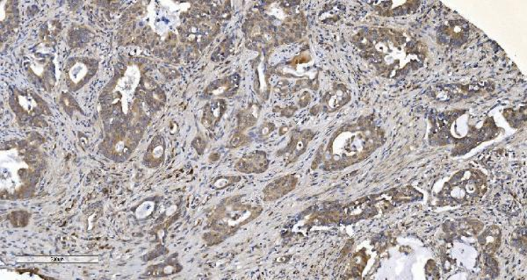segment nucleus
<instances>
[{
	"label": "nucleus",
	"mask_w": 527,
	"mask_h": 280,
	"mask_svg": "<svg viewBox=\"0 0 527 280\" xmlns=\"http://www.w3.org/2000/svg\"><path fill=\"white\" fill-rule=\"evenodd\" d=\"M261 109V105L259 102H252L246 108L239 111L237 115V132L244 133L257 124Z\"/></svg>",
	"instance_id": "17"
},
{
	"label": "nucleus",
	"mask_w": 527,
	"mask_h": 280,
	"mask_svg": "<svg viewBox=\"0 0 527 280\" xmlns=\"http://www.w3.org/2000/svg\"><path fill=\"white\" fill-rule=\"evenodd\" d=\"M250 136H246L244 133L236 132L233 134L230 140V147L237 148L251 143Z\"/></svg>",
	"instance_id": "20"
},
{
	"label": "nucleus",
	"mask_w": 527,
	"mask_h": 280,
	"mask_svg": "<svg viewBox=\"0 0 527 280\" xmlns=\"http://www.w3.org/2000/svg\"><path fill=\"white\" fill-rule=\"evenodd\" d=\"M289 131V127L287 125H283L280 127L279 129V134L280 136H283L285 133H288Z\"/></svg>",
	"instance_id": "27"
},
{
	"label": "nucleus",
	"mask_w": 527,
	"mask_h": 280,
	"mask_svg": "<svg viewBox=\"0 0 527 280\" xmlns=\"http://www.w3.org/2000/svg\"><path fill=\"white\" fill-rule=\"evenodd\" d=\"M240 87V76L233 74L215 80L205 90L204 96L208 100L230 99L236 95Z\"/></svg>",
	"instance_id": "11"
},
{
	"label": "nucleus",
	"mask_w": 527,
	"mask_h": 280,
	"mask_svg": "<svg viewBox=\"0 0 527 280\" xmlns=\"http://www.w3.org/2000/svg\"><path fill=\"white\" fill-rule=\"evenodd\" d=\"M97 69L98 62L91 58H72L66 65L65 70L69 89L76 91L81 88L96 74Z\"/></svg>",
	"instance_id": "7"
},
{
	"label": "nucleus",
	"mask_w": 527,
	"mask_h": 280,
	"mask_svg": "<svg viewBox=\"0 0 527 280\" xmlns=\"http://www.w3.org/2000/svg\"><path fill=\"white\" fill-rule=\"evenodd\" d=\"M351 99L348 88L343 83H336L333 86L332 89L322 98L320 105H318V107H319L320 111L325 112V114H332V112L338 111L344 105L348 104Z\"/></svg>",
	"instance_id": "13"
},
{
	"label": "nucleus",
	"mask_w": 527,
	"mask_h": 280,
	"mask_svg": "<svg viewBox=\"0 0 527 280\" xmlns=\"http://www.w3.org/2000/svg\"><path fill=\"white\" fill-rule=\"evenodd\" d=\"M122 70L117 71L115 78L108 83L103 93V108L106 127H109V143L113 155L127 158L138 144L144 123V101L141 89L142 74L137 62L123 64Z\"/></svg>",
	"instance_id": "1"
},
{
	"label": "nucleus",
	"mask_w": 527,
	"mask_h": 280,
	"mask_svg": "<svg viewBox=\"0 0 527 280\" xmlns=\"http://www.w3.org/2000/svg\"><path fill=\"white\" fill-rule=\"evenodd\" d=\"M228 109L227 101L223 99L212 100L205 105L203 115V125L208 130H214L221 122Z\"/></svg>",
	"instance_id": "16"
},
{
	"label": "nucleus",
	"mask_w": 527,
	"mask_h": 280,
	"mask_svg": "<svg viewBox=\"0 0 527 280\" xmlns=\"http://www.w3.org/2000/svg\"><path fill=\"white\" fill-rule=\"evenodd\" d=\"M470 35V25L466 21H449L439 28V41L446 45L461 46L466 43Z\"/></svg>",
	"instance_id": "10"
},
{
	"label": "nucleus",
	"mask_w": 527,
	"mask_h": 280,
	"mask_svg": "<svg viewBox=\"0 0 527 280\" xmlns=\"http://www.w3.org/2000/svg\"><path fill=\"white\" fill-rule=\"evenodd\" d=\"M298 185V177L294 174L277 178L264 189L263 199L265 202H276L295 190Z\"/></svg>",
	"instance_id": "14"
},
{
	"label": "nucleus",
	"mask_w": 527,
	"mask_h": 280,
	"mask_svg": "<svg viewBox=\"0 0 527 280\" xmlns=\"http://www.w3.org/2000/svg\"><path fill=\"white\" fill-rule=\"evenodd\" d=\"M311 94L309 92H303L300 96L298 105L300 108L306 107L310 103Z\"/></svg>",
	"instance_id": "26"
},
{
	"label": "nucleus",
	"mask_w": 527,
	"mask_h": 280,
	"mask_svg": "<svg viewBox=\"0 0 527 280\" xmlns=\"http://www.w3.org/2000/svg\"><path fill=\"white\" fill-rule=\"evenodd\" d=\"M269 165L270 161L266 153L256 151L242 156L236 163L235 168L237 172L244 174H261L268 170Z\"/></svg>",
	"instance_id": "15"
},
{
	"label": "nucleus",
	"mask_w": 527,
	"mask_h": 280,
	"mask_svg": "<svg viewBox=\"0 0 527 280\" xmlns=\"http://www.w3.org/2000/svg\"><path fill=\"white\" fill-rule=\"evenodd\" d=\"M382 129L369 116L340 127L322 144L314 156L313 170L336 172L363 161L383 144Z\"/></svg>",
	"instance_id": "3"
},
{
	"label": "nucleus",
	"mask_w": 527,
	"mask_h": 280,
	"mask_svg": "<svg viewBox=\"0 0 527 280\" xmlns=\"http://www.w3.org/2000/svg\"><path fill=\"white\" fill-rule=\"evenodd\" d=\"M229 54L230 43L229 41H225L218 47L217 51L213 54V60L221 61L225 59V58L228 57Z\"/></svg>",
	"instance_id": "23"
},
{
	"label": "nucleus",
	"mask_w": 527,
	"mask_h": 280,
	"mask_svg": "<svg viewBox=\"0 0 527 280\" xmlns=\"http://www.w3.org/2000/svg\"><path fill=\"white\" fill-rule=\"evenodd\" d=\"M241 180L240 177L235 176H222L215 178L214 182V187L217 190L228 187L229 185H232L237 183Z\"/></svg>",
	"instance_id": "21"
},
{
	"label": "nucleus",
	"mask_w": 527,
	"mask_h": 280,
	"mask_svg": "<svg viewBox=\"0 0 527 280\" xmlns=\"http://www.w3.org/2000/svg\"><path fill=\"white\" fill-rule=\"evenodd\" d=\"M487 180L484 174L475 168L463 169L456 173L443 185L437 196L438 204L463 205L477 201L485 194Z\"/></svg>",
	"instance_id": "6"
},
{
	"label": "nucleus",
	"mask_w": 527,
	"mask_h": 280,
	"mask_svg": "<svg viewBox=\"0 0 527 280\" xmlns=\"http://www.w3.org/2000/svg\"><path fill=\"white\" fill-rule=\"evenodd\" d=\"M42 158L35 141L9 143L1 151V192L6 199L26 198L34 191Z\"/></svg>",
	"instance_id": "4"
},
{
	"label": "nucleus",
	"mask_w": 527,
	"mask_h": 280,
	"mask_svg": "<svg viewBox=\"0 0 527 280\" xmlns=\"http://www.w3.org/2000/svg\"><path fill=\"white\" fill-rule=\"evenodd\" d=\"M243 195L223 199L208 216L203 235L208 246H217L235 235L240 229L257 220L263 207L243 202Z\"/></svg>",
	"instance_id": "5"
},
{
	"label": "nucleus",
	"mask_w": 527,
	"mask_h": 280,
	"mask_svg": "<svg viewBox=\"0 0 527 280\" xmlns=\"http://www.w3.org/2000/svg\"><path fill=\"white\" fill-rule=\"evenodd\" d=\"M299 107H294V105H290V107H287L285 108H280V107H276L273 109L274 112H280V115L281 116H284V117L290 118L293 115H294L298 111Z\"/></svg>",
	"instance_id": "24"
},
{
	"label": "nucleus",
	"mask_w": 527,
	"mask_h": 280,
	"mask_svg": "<svg viewBox=\"0 0 527 280\" xmlns=\"http://www.w3.org/2000/svg\"><path fill=\"white\" fill-rule=\"evenodd\" d=\"M353 43L361 56L384 78L398 79L415 74L426 65L428 49L411 33L390 28H365Z\"/></svg>",
	"instance_id": "2"
},
{
	"label": "nucleus",
	"mask_w": 527,
	"mask_h": 280,
	"mask_svg": "<svg viewBox=\"0 0 527 280\" xmlns=\"http://www.w3.org/2000/svg\"><path fill=\"white\" fill-rule=\"evenodd\" d=\"M166 145L162 137L157 136L149 146L146 161L151 163L152 166L160 165L163 161Z\"/></svg>",
	"instance_id": "19"
},
{
	"label": "nucleus",
	"mask_w": 527,
	"mask_h": 280,
	"mask_svg": "<svg viewBox=\"0 0 527 280\" xmlns=\"http://www.w3.org/2000/svg\"><path fill=\"white\" fill-rule=\"evenodd\" d=\"M12 107L21 119L28 122L38 117L41 119L42 115H46L47 105L35 93L18 91Z\"/></svg>",
	"instance_id": "8"
},
{
	"label": "nucleus",
	"mask_w": 527,
	"mask_h": 280,
	"mask_svg": "<svg viewBox=\"0 0 527 280\" xmlns=\"http://www.w3.org/2000/svg\"><path fill=\"white\" fill-rule=\"evenodd\" d=\"M277 129L276 126L273 122H266L259 127L258 130V137L259 139L264 140L266 137H268L271 134L274 132V130Z\"/></svg>",
	"instance_id": "22"
},
{
	"label": "nucleus",
	"mask_w": 527,
	"mask_h": 280,
	"mask_svg": "<svg viewBox=\"0 0 527 280\" xmlns=\"http://www.w3.org/2000/svg\"><path fill=\"white\" fill-rule=\"evenodd\" d=\"M382 17L407 16L419 8V1H376L368 3Z\"/></svg>",
	"instance_id": "12"
},
{
	"label": "nucleus",
	"mask_w": 527,
	"mask_h": 280,
	"mask_svg": "<svg viewBox=\"0 0 527 280\" xmlns=\"http://www.w3.org/2000/svg\"><path fill=\"white\" fill-rule=\"evenodd\" d=\"M479 243L486 253L493 254L499 249L501 241L500 229L496 226L490 227L483 232L478 238Z\"/></svg>",
	"instance_id": "18"
},
{
	"label": "nucleus",
	"mask_w": 527,
	"mask_h": 280,
	"mask_svg": "<svg viewBox=\"0 0 527 280\" xmlns=\"http://www.w3.org/2000/svg\"><path fill=\"white\" fill-rule=\"evenodd\" d=\"M193 146L195 147L199 154H203L205 148H206L207 143L203 137H197L196 139L193 141Z\"/></svg>",
	"instance_id": "25"
},
{
	"label": "nucleus",
	"mask_w": 527,
	"mask_h": 280,
	"mask_svg": "<svg viewBox=\"0 0 527 280\" xmlns=\"http://www.w3.org/2000/svg\"><path fill=\"white\" fill-rule=\"evenodd\" d=\"M314 136V134L310 129L293 130L290 141L287 146L277 152V156L283 158L288 163H295L300 156L305 154Z\"/></svg>",
	"instance_id": "9"
}]
</instances>
